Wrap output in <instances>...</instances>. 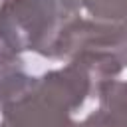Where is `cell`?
Wrapping results in <instances>:
<instances>
[{"label":"cell","instance_id":"cell-1","mask_svg":"<svg viewBox=\"0 0 127 127\" xmlns=\"http://www.w3.org/2000/svg\"><path fill=\"white\" fill-rule=\"evenodd\" d=\"M125 65L111 56L81 54L65 65L26 81L2 105L6 127H81L97 107L101 85L119 77Z\"/></svg>","mask_w":127,"mask_h":127},{"label":"cell","instance_id":"cell-2","mask_svg":"<svg viewBox=\"0 0 127 127\" xmlns=\"http://www.w3.org/2000/svg\"><path fill=\"white\" fill-rule=\"evenodd\" d=\"M83 14V0H6L0 32L14 50L48 58L64 28Z\"/></svg>","mask_w":127,"mask_h":127},{"label":"cell","instance_id":"cell-3","mask_svg":"<svg viewBox=\"0 0 127 127\" xmlns=\"http://www.w3.org/2000/svg\"><path fill=\"white\" fill-rule=\"evenodd\" d=\"M81 54L111 56L127 67V24L99 22L81 14L64 28L48 58L67 62Z\"/></svg>","mask_w":127,"mask_h":127},{"label":"cell","instance_id":"cell-4","mask_svg":"<svg viewBox=\"0 0 127 127\" xmlns=\"http://www.w3.org/2000/svg\"><path fill=\"white\" fill-rule=\"evenodd\" d=\"M28 73L24 71L22 54L0 32V111L6 99L26 81Z\"/></svg>","mask_w":127,"mask_h":127},{"label":"cell","instance_id":"cell-5","mask_svg":"<svg viewBox=\"0 0 127 127\" xmlns=\"http://www.w3.org/2000/svg\"><path fill=\"white\" fill-rule=\"evenodd\" d=\"M99 109L105 127H127V79H109L99 91Z\"/></svg>","mask_w":127,"mask_h":127},{"label":"cell","instance_id":"cell-6","mask_svg":"<svg viewBox=\"0 0 127 127\" xmlns=\"http://www.w3.org/2000/svg\"><path fill=\"white\" fill-rule=\"evenodd\" d=\"M83 12L99 22L127 24V0H83Z\"/></svg>","mask_w":127,"mask_h":127},{"label":"cell","instance_id":"cell-7","mask_svg":"<svg viewBox=\"0 0 127 127\" xmlns=\"http://www.w3.org/2000/svg\"><path fill=\"white\" fill-rule=\"evenodd\" d=\"M4 2H6V0H0V6H2V4H4Z\"/></svg>","mask_w":127,"mask_h":127},{"label":"cell","instance_id":"cell-8","mask_svg":"<svg viewBox=\"0 0 127 127\" xmlns=\"http://www.w3.org/2000/svg\"><path fill=\"white\" fill-rule=\"evenodd\" d=\"M0 127H6V125H4V123H0Z\"/></svg>","mask_w":127,"mask_h":127}]
</instances>
